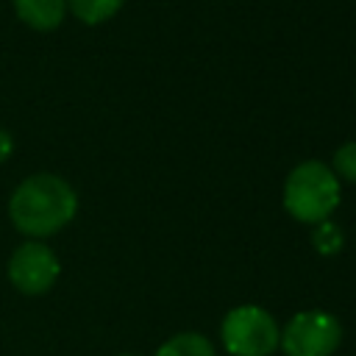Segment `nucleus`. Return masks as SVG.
<instances>
[{"label":"nucleus","instance_id":"7ed1b4c3","mask_svg":"<svg viewBox=\"0 0 356 356\" xmlns=\"http://www.w3.org/2000/svg\"><path fill=\"white\" fill-rule=\"evenodd\" d=\"M278 323L261 306H236L222 317L220 339L231 356H270L278 348Z\"/></svg>","mask_w":356,"mask_h":356},{"label":"nucleus","instance_id":"0eeeda50","mask_svg":"<svg viewBox=\"0 0 356 356\" xmlns=\"http://www.w3.org/2000/svg\"><path fill=\"white\" fill-rule=\"evenodd\" d=\"M156 356H217V353H214V345L203 334L184 331V334H175L167 342H161Z\"/></svg>","mask_w":356,"mask_h":356},{"label":"nucleus","instance_id":"39448f33","mask_svg":"<svg viewBox=\"0 0 356 356\" xmlns=\"http://www.w3.org/2000/svg\"><path fill=\"white\" fill-rule=\"evenodd\" d=\"M6 273H8V281L19 292H25V295H44L56 284V278L61 273V264H58L53 248H47L39 239H28V242H22L11 253Z\"/></svg>","mask_w":356,"mask_h":356},{"label":"nucleus","instance_id":"f257e3e1","mask_svg":"<svg viewBox=\"0 0 356 356\" xmlns=\"http://www.w3.org/2000/svg\"><path fill=\"white\" fill-rule=\"evenodd\" d=\"M78 211L75 189L53 172H36L17 184L8 197V217L28 239H44L61 231Z\"/></svg>","mask_w":356,"mask_h":356},{"label":"nucleus","instance_id":"1a4fd4ad","mask_svg":"<svg viewBox=\"0 0 356 356\" xmlns=\"http://www.w3.org/2000/svg\"><path fill=\"white\" fill-rule=\"evenodd\" d=\"M331 172L337 178H345V181L356 184V142H345V145H339L334 150Z\"/></svg>","mask_w":356,"mask_h":356},{"label":"nucleus","instance_id":"f03ea898","mask_svg":"<svg viewBox=\"0 0 356 356\" xmlns=\"http://www.w3.org/2000/svg\"><path fill=\"white\" fill-rule=\"evenodd\" d=\"M339 178L328 164L309 159L300 161L284 181V209L298 222H325L339 206Z\"/></svg>","mask_w":356,"mask_h":356},{"label":"nucleus","instance_id":"6e6552de","mask_svg":"<svg viewBox=\"0 0 356 356\" xmlns=\"http://www.w3.org/2000/svg\"><path fill=\"white\" fill-rule=\"evenodd\" d=\"M125 0H67V11H72L86 25H100L111 19Z\"/></svg>","mask_w":356,"mask_h":356},{"label":"nucleus","instance_id":"9d476101","mask_svg":"<svg viewBox=\"0 0 356 356\" xmlns=\"http://www.w3.org/2000/svg\"><path fill=\"white\" fill-rule=\"evenodd\" d=\"M312 242H314L317 253L334 256V253L342 248V231H339L334 222H328V220H325V222H317V231H314Z\"/></svg>","mask_w":356,"mask_h":356},{"label":"nucleus","instance_id":"20e7f679","mask_svg":"<svg viewBox=\"0 0 356 356\" xmlns=\"http://www.w3.org/2000/svg\"><path fill=\"white\" fill-rule=\"evenodd\" d=\"M342 342V325L334 314L309 309L298 312L278 334V348L286 356H331Z\"/></svg>","mask_w":356,"mask_h":356},{"label":"nucleus","instance_id":"9b49d317","mask_svg":"<svg viewBox=\"0 0 356 356\" xmlns=\"http://www.w3.org/2000/svg\"><path fill=\"white\" fill-rule=\"evenodd\" d=\"M11 153H14V139H11V134H8L6 128H0V164H3Z\"/></svg>","mask_w":356,"mask_h":356},{"label":"nucleus","instance_id":"f8f14e48","mask_svg":"<svg viewBox=\"0 0 356 356\" xmlns=\"http://www.w3.org/2000/svg\"><path fill=\"white\" fill-rule=\"evenodd\" d=\"M120 356H134V353H120Z\"/></svg>","mask_w":356,"mask_h":356},{"label":"nucleus","instance_id":"423d86ee","mask_svg":"<svg viewBox=\"0 0 356 356\" xmlns=\"http://www.w3.org/2000/svg\"><path fill=\"white\" fill-rule=\"evenodd\" d=\"M11 3L17 17L39 33L56 31L67 14V0H11Z\"/></svg>","mask_w":356,"mask_h":356}]
</instances>
